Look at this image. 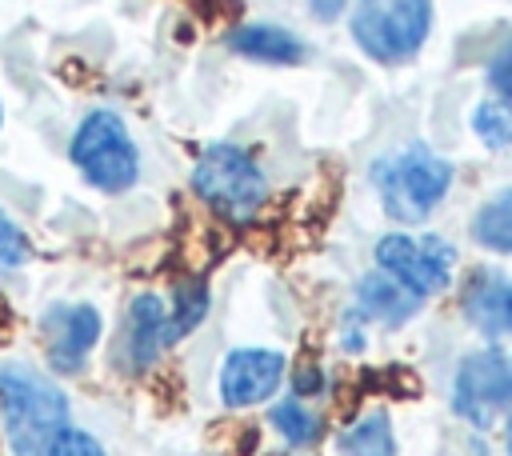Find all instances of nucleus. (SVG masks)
Returning a JSON list of instances; mask_svg holds the SVG:
<instances>
[{"label":"nucleus","instance_id":"6e6552de","mask_svg":"<svg viewBox=\"0 0 512 456\" xmlns=\"http://www.w3.org/2000/svg\"><path fill=\"white\" fill-rule=\"evenodd\" d=\"M100 312L92 304H56L44 312V344L48 364L56 372H80L88 352L100 340Z\"/></svg>","mask_w":512,"mask_h":456},{"label":"nucleus","instance_id":"ddd939ff","mask_svg":"<svg viewBox=\"0 0 512 456\" xmlns=\"http://www.w3.org/2000/svg\"><path fill=\"white\" fill-rule=\"evenodd\" d=\"M472 240L492 248V252H512V188L492 196L476 220H472Z\"/></svg>","mask_w":512,"mask_h":456},{"label":"nucleus","instance_id":"a211bd4d","mask_svg":"<svg viewBox=\"0 0 512 456\" xmlns=\"http://www.w3.org/2000/svg\"><path fill=\"white\" fill-rule=\"evenodd\" d=\"M28 260V240L16 228V220H8V212L0 208V272H16Z\"/></svg>","mask_w":512,"mask_h":456},{"label":"nucleus","instance_id":"0eeeda50","mask_svg":"<svg viewBox=\"0 0 512 456\" xmlns=\"http://www.w3.org/2000/svg\"><path fill=\"white\" fill-rule=\"evenodd\" d=\"M456 412L476 428H488L496 412L512 404V368L500 352H476L456 372Z\"/></svg>","mask_w":512,"mask_h":456},{"label":"nucleus","instance_id":"f257e3e1","mask_svg":"<svg viewBox=\"0 0 512 456\" xmlns=\"http://www.w3.org/2000/svg\"><path fill=\"white\" fill-rule=\"evenodd\" d=\"M0 416L16 456H44L52 436L68 428V400L28 364H8L0 368Z\"/></svg>","mask_w":512,"mask_h":456},{"label":"nucleus","instance_id":"2eb2a0df","mask_svg":"<svg viewBox=\"0 0 512 456\" xmlns=\"http://www.w3.org/2000/svg\"><path fill=\"white\" fill-rule=\"evenodd\" d=\"M204 312H208V292H204V284H200V280L176 284V300H172V312H168V344L180 340V336H188V332L200 324Z\"/></svg>","mask_w":512,"mask_h":456},{"label":"nucleus","instance_id":"7ed1b4c3","mask_svg":"<svg viewBox=\"0 0 512 456\" xmlns=\"http://www.w3.org/2000/svg\"><path fill=\"white\" fill-rule=\"evenodd\" d=\"M196 196L224 220L244 224L264 204V176L256 160L236 144H212L192 168Z\"/></svg>","mask_w":512,"mask_h":456},{"label":"nucleus","instance_id":"b1692460","mask_svg":"<svg viewBox=\"0 0 512 456\" xmlns=\"http://www.w3.org/2000/svg\"><path fill=\"white\" fill-rule=\"evenodd\" d=\"M508 456H512V420H508Z\"/></svg>","mask_w":512,"mask_h":456},{"label":"nucleus","instance_id":"423d86ee","mask_svg":"<svg viewBox=\"0 0 512 456\" xmlns=\"http://www.w3.org/2000/svg\"><path fill=\"white\" fill-rule=\"evenodd\" d=\"M376 264L388 280H396L404 292H412L416 300L440 292L452 276L456 264V248L440 236H404L392 232L376 244Z\"/></svg>","mask_w":512,"mask_h":456},{"label":"nucleus","instance_id":"5701e85b","mask_svg":"<svg viewBox=\"0 0 512 456\" xmlns=\"http://www.w3.org/2000/svg\"><path fill=\"white\" fill-rule=\"evenodd\" d=\"M500 328H508V332H512V292L504 296V308H500Z\"/></svg>","mask_w":512,"mask_h":456},{"label":"nucleus","instance_id":"412c9836","mask_svg":"<svg viewBox=\"0 0 512 456\" xmlns=\"http://www.w3.org/2000/svg\"><path fill=\"white\" fill-rule=\"evenodd\" d=\"M320 384H324L320 368H300V372H296V392H300V396H308V392H320Z\"/></svg>","mask_w":512,"mask_h":456},{"label":"nucleus","instance_id":"6ab92c4d","mask_svg":"<svg viewBox=\"0 0 512 456\" xmlns=\"http://www.w3.org/2000/svg\"><path fill=\"white\" fill-rule=\"evenodd\" d=\"M44 456H104V448L96 444V436H88L80 428H60Z\"/></svg>","mask_w":512,"mask_h":456},{"label":"nucleus","instance_id":"f3484780","mask_svg":"<svg viewBox=\"0 0 512 456\" xmlns=\"http://www.w3.org/2000/svg\"><path fill=\"white\" fill-rule=\"evenodd\" d=\"M472 128H476V136H480L488 148H508V144H512V108L488 100V104H480V108L472 112Z\"/></svg>","mask_w":512,"mask_h":456},{"label":"nucleus","instance_id":"aec40b11","mask_svg":"<svg viewBox=\"0 0 512 456\" xmlns=\"http://www.w3.org/2000/svg\"><path fill=\"white\" fill-rule=\"evenodd\" d=\"M488 84H492L500 96H508V100H512V52H504V56L488 68Z\"/></svg>","mask_w":512,"mask_h":456},{"label":"nucleus","instance_id":"1a4fd4ad","mask_svg":"<svg viewBox=\"0 0 512 456\" xmlns=\"http://www.w3.org/2000/svg\"><path fill=\"white\" fill-rule=\"evenodd\" d=\"M284 376V356L268 348H236L220 368V400L228 408H248L268 400Z\"/></svg>","mask_w":512,"mask_h":456},{"label":"nucleus","instance_id":"4be33fe9","mask_svg":"<svg viewBox=\"0 0 512 456\" xmlns=\"http://www.w3.org/2000/svg\"><path fill=\"white\" fill-rule=\"evenodd\" d=\"M308 4H312V16H320V20H336L344 8V0H308Z\"/></svg>","mask_w":512,"mask_h":456},{"label":"nucleus","instance_id":"39448f33","mask_svg":"<svg viewBox=\"0 0 512 456\" xmlns=\"http://www.w3.org/2000/svg\"><path fill=\"white\" fill-rule=\"evenodd\" d=\"M72 160L84 172V180L104 188V192H124L140 176L136 144L124 128V120L112 116V112L84 116V124L72 136Z\"/></svg>","mask_w":512,"mask_h":456},{"label":"nucleus","instance_id":"dca6fc26","mask_svg":"<svg viewBox=\"0 0 512 456\" xmlns=\"http://www.w3.org/2000/svg\"><path fill=\"white\" fill-rule=\"evenodd\" d=\"M272 424L284 432L288 444H312V440L320 436V420H316L304 404H296V400L276 404V408H272Z\"/></svg>","mask_w":512,"mask_h":456},{"label":"nucleus","instance_id":"f03ea898","mask_svg":"<svg viewBox=\"0 0 512 456\" xmlns=\"http://www.w3.org/2000/svg\"><path fill=\"white\" fill-rule=\"evenodd\" d=\"M372 180L392 220H424L452 184V164L428 148H400L372 164Z\"/></svg>","mask_w":512,"mask_h":456},{"label":"nucleus","instance_id":"9d476101","mask_svg":"<svg viewBox=\"0 0 512 456\" xmlns=\"http://www.w3.org/2000/svg\"><path fill=\"white\" fill-rule=\"evenodd\" d=\"M164 344H168V308L160 304V296L144 292V296L132 300L128 324H124V352H128V364H132V368H148Z\"/></svg>","mask_w":512,"mask_h":456},{"label":"nucleus","instance_id":"9b49d317","mask_svg":"<svg viewBox=\"0 0 512 456\" xmlns=\"http://www.w3.org/2000/svg\"><path fill=\"white\" fill-rule=\"evenodd\" d=\"M228 48L248 56V60H264V64H292L300 60V40L276 24H248V28H236L228 36Z\"/></svg>","mask_w":512,"mask_h":456},{"label":"nucleus","instance_id":"20e7f679","mask_svg":"<svg viewBox=\"0 0 512 456\" xmlns=\"http://www.w3.org/2000/svg\"><path fill=\"white\" fill-rule=\"evenodd\" d=\"M432 28L428 0H368L352 16V40L380 64H396L420 52Z\"/></svg>","mask_w":512,"mask_h":456},{"label":"nucleus","instance_id":"f8f14e48","mask_svg":"<svg viewBox=\"0 0 512 456\" xmlns=\"http://www.w3.org/2000/svg\"><path fill=\"white\" fill-rule=\"evenodd\" d=\"M356 296H360V308L372 316V320H380V324H400V320H408L412 312H416V296L412 292H404L396 280H388L384 272L380 276H364L360 280V288H356Z\"/></svg>","mask_w":512,"mask_h":456},{"label":"nucleus","instance_id":"4468645a","mask_svg":"<svg viewBox=\"0 0 512 456\" xmlns=\"http://www.w3.org/2000/svg\"><path fill=\"white\" fill-rule=\"evenodd\" d=\"M340 448L348 456H396V444H392V424L384 412L360 420L356 428H348L340 436Z\"/></svg>","mask_w":512,"mask_h":456}]
</instances>
